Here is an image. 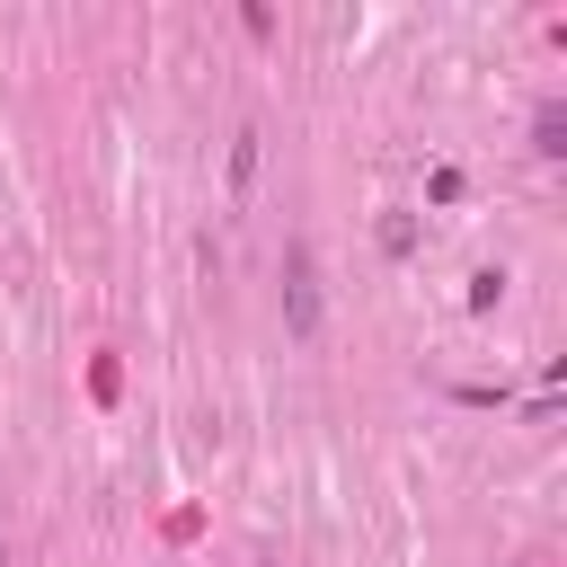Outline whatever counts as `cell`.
I'll return each mask as SVG.
<instances>
[{"instance_id": "3957f363", "label": "cell", "mask_w": 567, "mask_h": 567, "mask_svg": "<svg viewBox=\"0 0 567 567\" xmlns=\"http://www.w3.org/2000/svg\"><path fill=\"white\" fill-rule=\"evenodd\" d=\"M248 177H257V124H239L230 142V195H248Z\"/></svg>"}, {"instance_id": "277c9868", "label": "cell", "mask_w": 567, "mask_h": 567, "mask_svg": "<svg viewBox=\"0 0 567 567\" xmlns=\"http://www.w3.org/2000/svg\"><path fill=\"white\" fill-rule=\"evenodd\" d=\"M381 248H390V257H408V248H416V221H408V213H390V221H381Z\"/></svg>"}, {"instance_id": "7a4b0ae2", "label": "cell", "mask_w": 567, "mask_h": 567, "mask_svg": "<svg viewBox=\"0 0 567 567\" xmlns=\"http://www.w3.org/2000/svg\"><path fill=\"white\" fill-rule=\"evenodd\" d=\"M532 151H540V159H558V151H567V115H558V106H540V115H532Z\"/></svg>"}, {"instance_id": "6da1fadb", "label": "cell", "mask_w": 567, "mask_h": 567, "mask_svg": "<svg viewBox=\"0 0 567 567\" xmlns=\"http://www.w3.org/2000/svg\"><path fill=\"white\" fill-rule=\"evenodd\" d=\"M284 319H292V337H319V266L301 239L284 248Z\"/></svg>"}]
</instances>
